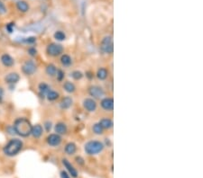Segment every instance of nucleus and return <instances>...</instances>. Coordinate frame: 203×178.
<instances>
[{
    "label": "nucleus",
    "instance_id": "f257e3e1",
    "mask_svg": "<svg viewBox=\"0 0 203 178\" xmlns=\"http://www.w3.org/2000/svg\"><path fill=\"white\" fill-rule=\"evenodd\" d=\"M32 124L26 118H18L14 123V130L21 137H28L32 132Z\"/></svg>",
    "mask_w": 203,
    "mask_h": 178
},
{
    "label": "nucleus",
    "instance_id": "f03ea898",
    "mask_svg": "<svg viewBox=\"0 0 203 178\" xmlns=\"http://www.w3.org/2000/svg\"><path fill=\"white\" fill-rule=\"evenodd\" d=\"M23 148V142L18 139H12L4 147V153L8 157L17 155Z\"/></svg>",
    "mask_w": 203,
    "mask_h": 178
},
{
    "label": "nucleus",
    "instance_id": "7ed1b4c3",
    "mask_svg": "<svg viewBox=\"0 0 203 178\" xmlns=\"http://www.w3.org/2000/svg\"><path fill=\"white\" fill-rule=\"evenodd\" d=\"M104 148V145L100 141L91 140L86 143L85 151L89 155H96L97 153L101 152Z\"/></svg>",
    "mask_w": 203,
    "mask_h": 178
},
{
    "label": "nucleus",
    "instance_id": "20e7f679",
    "mask_svg": "<svg viewBox=\"0 0 203 178\" xmlns=\"http://www.w3.org/2000/svg\"><path fill=\"white\" fill-rule=\"evenodd\" d=\"M36 69H37V67L32 60H27L22 66V71L26 76H31L32 74H34Z\"/></svg>",
    "mask_w": 203,
    "mask_h": 178
},
{
    "label": "nucleus",
    "instance_id": "39448f33",
    "mask_svg": "<svg viewBox=\"0 0 203 178\" xmlns=\"http://www.w3.org/2000/svg\"><path fill=\"white\" fill-rule=\"evenodd\" d=\"M101 49L105 53H108V54L113 53L114 47H113V41L111 36H107L103 39L101 42Z\"/></svg>",
    "mask_w": 203,
    "mask_h": 178
},
{
    "label": "nucleus",
    "instance_id": "423d86ee",
    "mask_svg": "<svg viewBox=\"0 0 203 178\" xmlns=\"http://www.w3.org/2000/svg\"><path fill=\"white\" fill-rule=\"evenodd\" d=\"M47 53L50 55V56H53V57H56V56H59L61 53L63 52V48L61 44H57V43H51L47 46Z\"/></svg>",
    "mask_w": 203,
    "mask_h": 178
},
{
    "label": "nucleus",
    "instance_id": "0eeeda50",
    "mask_svg": "<svg viewBox=\"0 0 203 178\" xmlns=\"http://www.w3.org/2000/svg\"><path fill=\"white\" fill-rule=\"evenodd\" d=\"M47 142L50 146L52 147H56V146H59L62 142V138L59 134H50L48 138H47Z\"/></svg>",
    "mask_w": 203,
    "mask_h": 178
},
{
    "label": "nucleus",
    "instance_id": "6e6552de",
    "mask_svg": "<svg viewBox=\"0 0 203 178\" xmlns=\"http://www.w3.org/2000/svg\"><path fill=\"white\" fill-rule=\"evenodd\" d=\"M20 79V76L16 72H11L5 77V82L8 85L16 84Z\"/></svg>",
    "mask_w": 203,
    "mask_h": 178
},
{
    "label": "nucleus",
    "instance_id": "1a4fd4ad",
    "mask_svg": "<svg viewBox=\"0 0 203 178\" xmlns=\"http://www.w3.org/2000/svg\"><path fill=\"white\" fill-rule=\"evenodd\" d=\"M89 94L95 98H101L104 96V91L101 87L97 86V85H93L89 87Z\"/></svg>",
    "mask_w": 203,
    "mask_h": 178
},
{
    "label": "nucleus",
    "instance_id": "9d476101",
    "mask_svg": "<svg viewBox=\"0 0 203 178\" xmlns=\"http://www.w3.org/2000/svg\"><path fill=\"white\" fill-rule=\"evenodd\" d=\"M0 60H1L2 64L6 68H10L12 66H14V64H15V60L11 57L9 54H6V53L3 54L1 56Z\"/></svg>",
    "mask_w": 203,
    "mask_h": 178
},
{
    "label": "nucleus",
    "instance_id": "9b49d317",
    "mask_svg": "<svg viewBox=\"0 0 203 178\" xmlns=\"http://www.w3.org/2000/svg\"><path fill=\"white\" fill-rule=\"evenodd\" d=\"M83 105L85 107V109L89 112H94L97 109V104L96 102L91 99V98H87L83 102Z\"/></svg>",
    "mask_w": 203,
    "mask_h": 178
},
{
    "label": "nucleus",
    "instance_id": "f8f14e48",
    "mask_svg": "<svg viewBox=\"0 0 203 178\" xmlns=\"http://www.w3.org/2000/svg\"><path fill=\"white\" fill-rule=\"evenodd\" d=\"M101 106L103 109H105L106 111H112L113 110V106H114V101L112 98H104L101 101Z\"/></svg>",
    "mask_w": 203,
    "mask_h": 178
},
{
    "label": "nucleus",
    "instance_id": "ddd939ff",
    "mask_svg": "<svg viewBox=\"0 0 203 178\" xmlns=\"http://www.w3.org/2000/svg\"><path fill=\"white\" fill-rule=\"evenodd\" d=\"M63 164L64 165L65 168H67V170L70 172V174H71V176L72 177L76 178L78 176V173H77L76 169L73 168V166H72L67 159H63Z\"/></svg>",
    "mask_w": 203,
    "mask_h": 178
},
{
    "label": "nucleus",
    "instance_id": "4468645a",
    "mask_svg": "<svg viewBox=\"0 0 203 178\" xmlns=\"http://www.w3.org/2000/svg\"><path fill=\"white\" fill-rule=\"evenodd\" d=\"M43 132V127L40 125V124H36V125L32 126V132H31V134H32L34 138H40V137L42 136Z\"/></svg>",
    "mask_w": 203,
    "mask_h": 178
},
{
    "label": "nucleus",
    "instance_id": "2eb2a0df",
    "mask_svg": "<svg viewBox=\"0 0 203 178\" xmlns=\"http://www.w3.org/2000/svg\"><path fill=\"white\" fill-rule=\"evenodd\" d=\"M16 7L17 9L20 11V12H23V13H25L27 11L29 10V5L25 2V1H18L17 4H16Z\"/></svg>",
    "mask_w": 203,
    "mask_h": 178
},
{
    "label": "nucleus",
    "instance_id": "dca6fc26",
    "mask_svg": "<svg viewBox=\"0 0 203 178\" xmlns=\"http://www.w3.org/2000/svg\"><path fill=\"white\" fill-rule=\"evenodd\" d=\"M71 105H72V99L69 96L64 97L61 102V107L63 109H68L71 106Z\"/></svg>",
    "mask_w": 203,
    "mask_h": 178
},
{
    "label": "nucleus",
    "instance_id": "f3484780",
    "mask_svg": "<svg viewBox=\"0 0 203 178\" xmlns=\"http://www.w3.org/2000/svg\"><path fill=\"white\" fill-rule=\"evenodd\" d=\"M55 131L57 132V134H64L67 131V127L64 123L59 122L55 125Z\"/></svg>",
    "mask_w": 203,
    "mask_h": 178
},
{
    "label": "nucleus",
    "instance_id": "a211bd4d",
    "mask_svg": "<svg viewBox=\"0 0 203 178\" xmlns=\"http://www.w3.org/2000/svg\"><path fill=\"white\" fill-rule=\"evenodd\" d=\"M45 71H46V74L48 75V76H51V77H54V76H56V74H57V68H56V67L53 65V64H50V65H48L47 67H46V69H45Z\"/></svg>",
    "mask_w": 203,
    "mask_h": 178
},
{
    "label": "nucleus",
    "instance_id": "6ab92c4d",
    "mask_svg": "<svg viewBox=\"0 0 203 178\" xmlns=\"http://www.w3.org/2000/svg\"><path fill=\"white\" fill-rule=\"evenodd\" d=\"M99 124L101 125V127L103 129H110L112 126H113V122L110 119H107V118H104L102 119L100 122H99Z\"/></svg>",
    "mask_w": 203,
    "mask_h": 178
},
{
    "label": "nucleus",
    "instance_id": "aec40b11",
    "mask_svg": "<svg viewBox=\"0 0 203 178\" xmlns=\"http://www.w3.org/2000/svg\"><path fill=\"white\" fill-rule=\"evenodd\" d=\"M65 152L69 155H73L76 152V145L72 142L68 143L65 147Z\"/></svg>",
    "mask_w": 203,
    "mask_h": 178
},
{
    "label": "nucleus",
    "instance_id": "412c9836",
    "mask_svg": "<svg viewBox=\"0 0 203 178\" xmlns=\"http://www.w3.org/2000/svg\"><path fill=\"white\" fill-rule=\"evenodd\" d=\"M107 71L106 68H99L97 70V77L100 79V80H104L107 77Z\"/></svg>",
    "mask_w": 203,
    "mask_h": 178
},
{
    "label": "nucleus",
    "instance_id": "4be33fe9",
    "mask_svg": "<svg viewBox=\"0 0 203 178\" xmlns=\"http://www.w3.org/2000/svg\"><path fill=\"white\" fill-rule=\"evenodd\" d=\"M39 91H40V94L41 95H44L45 94H47L49 91H50V87L49 85L45 83H41L39 85Z\"/></svg>",
    "mask_w": 203,
    "mask_h": 178
},
{
    "label": "nucleus",
    "instance_id": "5701e85b",
    "mask_svg": "<svg viewBox=\"0 0 203 178\" xmlns=\"http://www.w3.org/2000/svg\"><path fill=\"white\" fill-rule=\"evenodd\" d=\"M46 95H47V99L49 101H54V100H56L59 97V94L57 92H55V91H53V90H50L46 94Z\"/></svg>",
    "mask_w": 203,
    "mask_h": 178
},
{
    "label": "nucleus",
    "instance_id": "b1692460",
    "mask_svg": "<svg viewBox=\"0 0 203 178\" xmlns=\"http://www.w3.org/2000/svg\"><path fill=\"white\" fill-rule=\"evenodd\" d=\"M63 87H64L65 91L66 92H68V93H73L75 91V85L72 83H71V82H66L64 83V85H63Z\"/></svg>",
    "mask_w": 203,
    "mask_h": 178
},
{
    "label": "nucleus",
    "instance_id": "393cba45",
    "mask_svg": "<svg viewBox=\"0 0 203 178\" xmlns=\"http://www.w3.org/2000/svg\"><path fill=\"white\" fill-rule=\"evenodd\" d=\"M61 62L64 66H69L71 63V59L69 55H63L61 59Z\"/></svg>",
    "mask_w": 203,
    "mask_h": 178
},
{
    "label": "nucleus",
    "instance_id": "a878e982",
    "mask_svg": "<svg viewBox=\"0 0 203 178\" xmlns=\"http://www.w3.org/2000/svg\"><path fill=\"white\" fill-rule=\"evenodd\" d=\"M54 38L57 41H63V40H65L66 36H65V34L62 31H58L54 33Z\"/></svg>",
    "mask_w": 203,
    "mask_h": 178
},
{
    "label": "nucleus",
    "instance_id": "bb28decb",
    "mask_svg": "<svg viewBox=\"0 0 203 178\" xmlns=\"http://www.w3.org/2000/svg\"><path fill=\"white\" fill-rule=\"evenodd\" d=\"M93 131L96 134H102L103 133V128L101 127L99 123H97V124L93 126Z\"/></svg>",
    "mask_w": 203,
    "mask_h": 178
},
{
    "label": "nucleus",
    "instance_id": "cd10ccee",
    "mask_svg": "<svg viewBox=\"0 0 203 178\" xmlns=\"http://www.w3.org/2000/svg\"><path fill=\"white\" fill-rule=\"evenodd\" d=\"M71 77L74 79H76V80H79V79L82 78L83 75H82V73L80 71H74V72H72V74H71Z\"/></svg>",
    "mask_w": 203,
    "mask_h": 178
},
{
    "label": "nucleus",
    "instance_id": "c85d7f7f",
    "mask_svg": "<svg viewBox=\"0 0 203 178\" xmlns=\"http://www.w3.org/2000/svg\"><path fill=\"white\" fill-rule=\"evenodd\" d=\"M6 12H7L6 6H5V4L2 1H0V15L6 14Z\"/></svg>",
    "mask_w": 203,
    "mask_h": 178
},
{
    "label": "nucleus",
    "instance_id": "c756f323",
    "mask_svg": "<svg viewBox=\"0 0 203 178\" xmlns=\"http://www.w3.org/2000/svg\"><path fill=\"white\" fill-rule=\"evenodd\" d=\"M24 42H26V43H29V44H32L36 42V38L35 37H29V38H26L24 40Z\"/></svg>",
    "mask_w": 203,
    "mask_h": 178
},
{
    "label": "nucleus",
    "instance_id": "7c9ffc66",
    "mask_svg": "<svg viewBox=\"0 0 203 178\" xmlns=\"http://www.w3.org/2000/svg\"><path fill=\"white\" fill-rule=\"evenodd\" d=\"M28 52H29V54H30L31 56H35V55L37 54V51H36L34 48H30V49L28 50Z\"/></svg>",
    "mask_w": 203,
    "mask_h": 178
},
{
    "label": "nucleus",
    "instance_id": "2f4dec72",
    "mask_svg": "<svg viewBox=\"0 0 203 178\" xmlns=\"http://www.w3.org/2000/svg\"><path fill=\"white\" fill-rule=\"evenodd\" d=\"M56 75H57V77H58L59 80H62V79H63V73L61 70H58Z\"/></svg>",
    "mask_w": 203,
    "mask_h": 178
},
{
    "label": "nucleus",
    "instance_id": "473e14b6",
    "mask_svg": "<svg viewBox=\"0 0 203 178\" xmlns=\"http://www.w3.org/2000/svg\"><path fill=\"white\" fill-rule=\"evenodd\" d=\"M44 126H45V128H46V130H47V131H49V130H51V128H52V123H51V122H45Z\"/></svg>",
    "mask_w": 203,
    "mask_h": 178
},
{
    "label": "nucleus",
    "instance_id": "72a5a7b5",
    "mask_svg": "<svg viewBox=\"0 0 203 178\" xmlns=\"http://www.w3.org/2000/svg\"><path fill=\"white\" fill-rule=\"evenodd\" d=\"M3 98H4V89L0 86V103L3 101Z\"/></svg>",
    "mask_w": 203,
    "mask_h": 178
},
{
    "label": "nucleus",
    "instance_id": "f704fd0d",
    "mask_svg": "<svg viewBox=\"0 0 203 178\" xmlns=\"http://www.w3.org/2000/svg\"><path fill=\"white\" fill-rule=\"evenodd\" d=\"M61 175H62V178H70L69 177V176L67 175V173L64 172V171H63V172H62V173H61Z\"/></svg>",
    "mask_w": 203,
    "mask_h": 178
},
{
    "label": "nucleus",
    "instance_id": "c9c22d12",
    "mask_svg": "<svg viewBox=\"0 0 203 178\" xmlns=\"http://www.w3.org/2000/svg\"><path fill=\"white\" fill-rule=\"evenodd\" d=\"M12 26H13V23H9V24L6 25V29L8 30L9 32H12Z\"/></svg>",
    "mask_w": 203,
    "mask_h": 178
}]
</instances>
